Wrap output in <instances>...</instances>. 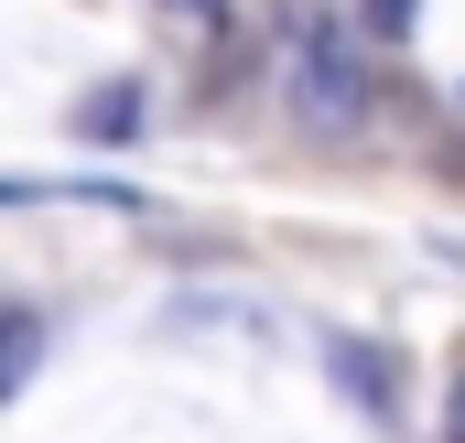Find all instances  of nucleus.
<instances>
[{
	"instance_id": "obj_1",
	"label": "nucleus",
	"mask_w": 465,
	"mask_h": 443,
	"mask_svg": "<svg viewBox=\"0 0 465 443\" xmlns=\"http://www.w3.org/2000/svg\"><path fill=\"white\" fill-rule=\"evenodd\" d=\"M292 98H303V130H357L368 119V65L347 54V33H314L303 44V76H292Z\"/></svg>"
},
{
	"instance_id": "obj_2",
	"label": "nucleus",
	"mask_w": 465,
	"mask_h": 443,
	"mask_svg": "<svg viewBox=\"0 0 465 443\" xmlns=\"http://www.w3.org/2000/svg\"><path fill=\"white\" fill-rule=\"evenodd\" d=\"M87 130H98V141H130V130H141V87H98V98H87Z\"/></svg>"
},
{
	"instance_id": "obj_3",
	"label": "nucleus",
	"mask_w": 465,
	"mask_h": 443,
	"mask_svg": "<svg viewBox=\"0 0 465 443\" xmlns=\"http://www.w3.org/2000/svg\"><path fill=\"white\" fill-rule=\"evenodd\" d=\"M33 357H44V325H33V314H11V335H0V389H22V379H33Z\"/></svg>"
},
{
	"instance_id": "obj_4",
	"label": "nucleus",
	"mask_w": 465,
	"mask_h": 443,
	"mask_svg": "<svg viewBox=\"0 0 465 443\" xmlns=\"http://www.w3.org/2000/svg\"><path fill=\"white\" fill-rule=\"evenodd\" d=\"M411 11L422 0H368V33H411Z\"/></svg>"
},
{
	"instance_id": "obj_5",
	"label": "nucleus",
	"mask_w": 465,
	"mask_h": 443,
	"mask_svg": "<svg viewBox=\"0 0 465 443\" xmlns=\"http://www.w3.org/2000/svg\"><path fill=\"white\" fill-rule=\"evenodd\" d=\"M444 443H465V368H455V400H444Z\"/></svg>"
},
{
	"instance_id": "obj_6",
	"label": "nucleus",
	"mask_w": 465,
	"mask_h": 443,
	"mask_svg": "<svg viewBox=\"0 0 465 443\" xmlns=\"http://www.w3.org/2000/svg\"><path fill=\"white\" fill-rule=\"evenodd\" d=\"M163 11H184V22H217V11H228V0H163Z\"/></svg>"
}]
</instances>
